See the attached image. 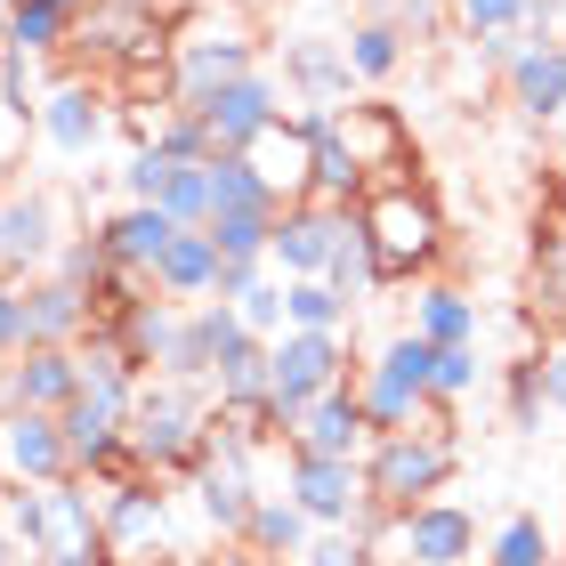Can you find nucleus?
Returning <instances> with one entry per match:
<instances>
[{"label": "nucleus", "instance_id": "obj_53", "mask_svg": "<svg viewBox=\"0 0 566 566\" xmlns=\"http://www.w3.org/2000/svg\"><path fill=\"white\" fill-rule=\"evenodd\" d=\"M65 9H73V17H90V9H97V0H65Z\"/></svg>", "mask_w": 566, "mask_h": 566}, {"label": "nucleus", "instance_id": "obj_27", "mask_svg": "<svg viewBox=\"0 0 566 566\" xmlns=\"http://www.w3.org/2000/svg\"><path fill=\"white\" fill-rule=\"evenodd\" d=\"M348 73H356V82H397V73H405V57H413V49H405V33H397V24L389 17H365V24H348Z\"/></svg>", "mask_w": 566, "mask_h": 566}, {"label": "nucleus", "instance_id": "obj_51", "mask_svg": "<svg viewBox=\"0 0 566 566\" xmlns=\"http://www.w3.org/2000/svg\"><path fill=\"white\" fill-rule=\"evenodd\" d=\"M9 494V485H0ZM0 566H17V534H9V502H0Z\"/></svg>", "mask_w": 566, "mask_h": 566}, {"label": "nucleus", "instance_id": "obj_37", "mask_svg": "<svg viewBox=\"0 0 566 566\" xmlns=\"http://www.w3.org/2000/svg\"><path fill=\"white\" fill-rule=\"evenodd\" d=\"M219 243V260H268V235H275V211H211L202 219Z\"/></svg>", "mask_w": 566, "mask_h": 566}, {"label": "nucleus", "instance_id": "obj_45", "mask_svg": "<svg viewBox=\"0 0 566 566\" xmlns=\"http://www.w3.org/2000/svg\"><path fill=\"white\" fill-rule=\"evenodd\" d=\"M0 106H33L41 114V90H33V57L17 41H0Z\"/></svg>", "mask_w": 566, "mask_h": 566}, {"label": "nucleus", "instance_id": "obj_34", "mask_svg": "<svg viewBox=\"0 0 566 566\" xmlns=\"http://www.w3.org/2000/svg\"><path fill=\"white\" fill-rule=\"evenodd\" d=\"M373 558H380V534L365 518H348V526H316L292 566H373Z\"/></svg>", "mask_w": 566, "mask_h": 566}, {"label": "nucleus", "instance_id": "obj_30", "mask_svg": "<svg viewBox=\"0 0 566 566\" xmlns=\"http://www.w3.org/2000/svg\"><path fill=\"white\" fill-rule=\"evenodd\" d=\"M307 534H316V518H307L292 494H260V502H251V526H243V543H251V551H268V558H300Z\"/></svg>", "mask_w": 566, "mask_h": 566}, {"label": "nucleus", "instance_id": "obj_35", "mask_svg": "<svg viewBox=\"0 0 566 566\" xmlns=\"http://www.w3.org/2000/svg\"><path fill=\"white\" fill-rule=\"evenodd\" d=\"M485 566H558V543L551 526L534 518V510H518V518L494 526V543H485Z\"/></svg>", "mask_w": 566, "mask_h": 566}, {"label": "nucleus", "instance_id": "obj_39", "mask_svg": "<svg viewBox=\"0 0 566 566\" xmlns=\"http://www.w3.org/2000/svg\"><path fill=\"white\" fill-rule=\"evenodd\" d=\"M163 211H170L178 227H202V219H211V154H202V163H178V170H170Z\"/></svg>", "mask_w": 566, "mask_h": 566}, {"label": "nucleus", "instance_id": "obj_16", "mask_svg": "<svg viewBox=\"0 0 566 566\" xmlns=\"http://www.w3.org/2000/svg\"><path fill=\"white\" fill-rule=\"evenodd\" d=\"M0 380H9V405L65 413L73 389H82V340L73 348H17V356H0Z\"/></svg>", "mask_w": 566, "mask_h": 566}, {"label": "nucleus", "instance_id": "obj_36", "mask_svg": "<svg viewBox=\"0 0 566 566\" xmlns=\"http://www.w3.org/2000/svg\"><path fill=\"white\" fill-rule=\"evenodd\" d=\"M502 413H510V429H518V437H534V429H543V413H551L543 356H518V365L502 373Z\"/></svg>", "mask_w": 566, "mask_h": 566}, {"label": "nucleus", "instance_id": "obj_18", "mask_svg": "<svg viewBox=\"0 0 566 566\" xmlns=\"http://www.w3.org/2000/svg\"><path fill=\"white\" fill-rule=\"evenodd\" d=\"M90 292L73 275H57V268H41V275H24V324H33V348H73L90 332Z\"/></svg>", "mask_w": 566, "mask_h": 566}, {"label": "nucleus", "instance_id": "obj_46", "mask_svg": "<svg viewBox=\"0 0 566 566\" xmlns=\"http://www.w3.org/2000/svg\"><path fill=\"white\" fill-rule=\"evenodd\" d=\"M17 348H33V324H24V283L0 275V356H17Z\"/></svg>", "mask_w": 566, "mask_h": 566}, {"label": "nucleus", "instance_id": "obj_57", "mask_svg": "<svg viewBox=\"0 0 566 566\" xmlns=\"http://www.w3.org/2000/svg\"><path fill=\"white\" fill-rule=\"evenodd\" d=\"M243 9H268V0H243Z\"/></svg>", "mask_w": 566, "mask_h": 566}, {"label": "nucleus", "instance_id": "obj_13", "mask_svg": "<svg viewBox=\"0 0 566 566\" xmlns=\"http://www.w3.org/2000/svg\"><path fill=\"white\" fill-rule=\"evenodd\" d=\"M397 543H405V558H421V566H470L478 558V518L461 502L429 494L413 510H397Z\"/></svg>", "mask_w": 566, "mask_h": 566}, {"label": "nucleus", "instance_id": "obj_7", "mask_svg": "<svg viewBox=\"0 0 566 566\" xmlns=\"http://www.w3.org/2000/svg\"><path fill=\"white\" fill-rule=\"evenodd\" d=\"M356 380V405H365L373 429H405L429 413V340L421 332H397L380 356H365V365L348 373Z\"/></svg>", "mask_w": 566, "mask_h": 566}, {"label": "nucleus", "instance_id": "obj_44", "mask_svg": "<svg viewBox=\"0 0 566 566\" xmlns=\"http://www.w3.org/2000/svg\"><path fill=\"white\" fill-rule=\"evenodd\" d=\"M33 130H41L33 106H0V187L24 170V146H33Z\"/></svg>", "mask_w": 566, "mask_h": 566}, {"label": "nucleus", "instance_id": "obj_32", "mask_svg": "<svg viewBox=\"0 0 566 566\" xmlns=\"http://www.w3.org/2000/svg\"><path fill=\"white\" fill-rule=\"evenodd\" d=\"M211 211H283V195L251 170V154H211Z\"/></svg>", "mask_w": 566, "mask_h": 566}, {"label": "nucleus", "instance_id": "obj_4", "mask_svg": "<svg viewBox=\"0 0 566 566\" xmlns=\"http://www.w3.org/2000/svg\"><path fill=\"white\" fill-rule=\"evenodd\" d=\"M9 534L17 551L57 558V566H106V526H97L90 478H49V485H9Z\"/></svg>", "mask_w": 566, "mask_h": 566}, {"label": "nucleus", "instance_id": "obj_38", "mask_svg": "<svg viewBox=\"0 0 566 566\" xmlns=\"http://www.w3.org/2000/svg\"><path fill=\"white\" fill-rule=\"evenodd\" d=\"M470 389H478V340L429 348V405H461Z\"/></svg>", "mask_w": 566, "mask_h": 566}, {"label": "nucleus", "instance_id": "obj_9", "mask_svg": "<svg viewBox=\"0 0 566 566\" xmlns=\"http://www.w3.org/2000/svg\"><path fill=\"white\" fill-rule=\"evenodd\" d=\"M283 494H292V502H300L316 526H348L356 510H365V461L283 446Z\"/></svg>", "mask_w": 566, "mask_h": 566}, {"label": "nucleus", "instance_id": "obj_29", "mask_svg": "<svg viewBox=\"0 0 566 566\" xmlns=\"http://www.w3.org/2000/svg\"><path fill=\"white\" fill-rule=\"evenodd\" d=\"M324 283H332V292H348V300H365V292H380V268H373V235H365V219H356V202L340 211V235H332V260H324Z\"/></svg>", "mask_w": 566, "mask_h": 566}, {"label": "nucleus", "instance_id": "obj_21", "mask_svg": "<svg viewBox=\"0 0 566 566\" xmlns=\"http://www.w3.org/2000/svg\"><path fill=\"white\" fill-rule=\"evenodd\" d=\"M97 235H106V251H114L130 275H154V260H163L170 235H178V219L163 211V202H122V211L97 219Z\"/></svg>", "mask_w": 566, "mask_h": 566}, {"label": "nucleus", "instance_id": "obj_50", "mask_svg": "<svg viewBox=\"0 0 566 566\" xmlns=\"http://www.w3.org/2000/svg\"><path fill=\"white\" fill-rule=\"evenodd\" d=\"M558 17H566V0H526V33H551Z\"/></svg>", "mask_w": 566, "mask_h": 566}, {"label": "nucleus", "instance_id": "obj_28", "mask_svg": "<svg viewBox=\"0 0 566 566\" xmlns=\"http://www.w3.org/2000/svg\"><path fill=\"white\" fill-rule=\"evenodd\" d=\"M340 138H348V154H356L373 178L405 163V130H397L389 106H340Z\"/></svg>", "mask_w": 566, "mask_h": 566}, {"label": "nucleus", "instance_id": "obj_56", "mask_svg": "<svg viewBox=\"0 0 566 566\" xmlns=\"http://www.w3.org/2000/svg\"><path fill=\"white\" fill-rule=\"evenodd\" d=\"M0 24H9V0H0Z\"/></svg>", "mask_w": 566, "mask_h": 566}, {"label": "nucleus", "instance_id": "obj_24", "mask_svg": "<svg viewBox=\"0 0 566 566\" xmlns=\"http://www.w3.org/2000/svg\"><path fill=\"white\" fill-rule=\"evenodd\" d=\"M243 154H251V170H260L283 202H292V195H307V130H300V114H292V122L275 114V122H268V130L251 138Z\"/></svg>", "mask_w": 566, "mask_h": 566}, {"label": "nucleus", "instance_id": "obj_5", "mask_svg": "<svg viewBox=\"0 0 566 566\" xmlns=\"http://www.w3.org/2000/svg\"><path fill=\"white\" fill-rule=\"evenodd\" d=\"M356 356H348V332H307V324H283L268 340V405H260V446H283L300 429V413L316 405L332 380H348Z\"/></svg>", "mask_w": 566, "mask_h": 566}, {"label": "nucleus", "instance_id": "obj_10", "mask_svg": "<svg viewBox=\"0 0 566 566\" xmlns=\"http://www.w3.org/2000/svg\"><path fill=\"white\" fill-rule=\"evenodd\" d=\"M195 114H202V130H211V154H243V146L283 114V82L251 65V73H235V82L202 90V97H195Z\"/></svg>", "mask_w": 566, "mask_h": 566}, {"label": "nucleus", "instance_id": "obj_23", "mask_svg": "<svg viewBox=\"0 0 566 566\" xmlns=\"http://www.w3.org/2000/svg\"><path fill=\"white\" fill-rule=\"evenodd\" d=\"M526 316H543L551 332H566V211H551L534 227V260H526Z\"/></svg>", "mask_w": 566, "mask_h": 566}, {"label": "nucleus", "instance_id": "obj_31", "mask_svg": "<svg viewBox=\"0 0 566 566\" xmlns=\"http://www.w3.org/2000/svg\"><path fill=\"white\" fill-rule=\"evenodd\" d=\"M283 324L348 332V324H356V300H348V292H332L324 275H283Z\"/></svg>", "mask_w": 566, "mask_h": 566}, {"label": "nucleus", "instance_id": "obj_17", "mask_svg": "<svg viewBox=\"0 0 566 566\" xmlns=\"http://www.w3.org/2000/svg\"><path fill=\"white\" fill-rule=\"evenodd\" d=\"M283 90H292L300 106H340V97L356 90L348 49L332 33H292V41H283Z\"/></svg>", "mask_w": 566, "mask_h": 566}, {"label": "nucleus", "instance_id": "obj_6", "mask_svg": "<svg viewBox=\"0 0 566 566\" xmlns=\"http://www.w3.org/2000/svg\"><path fill=\"white\" fill-rule=\"evenodd\" d=\"M97 526H106V566H170V494L163 478L122 470L97 485Z\"/></svg>", "mask_w": 566, "mask_h": 566}, {"label": "nucleus", "instance_id": "obj_52", "mask_svg": "<svg viewBox=\"0 0 566 566\" xmlns=\"http://www.w3.org/2000/svg\"><path fill=\"white\" fill-rule=\"evenodd\" d=\"M373 566H421V558H405V551H397V558H373Z\"/></svg>", "mask_w": 566, "mask_h": 566}, {"label": "nucleus", "instance_id": "obj_19", "mask_svg": "<svg viewBox=\"0 0 566 566\" xmlns=\"http://www.w3.org/2000/svg\"><path fill=\"white\" fill-rule=\"evenodd\" d=\"M41 138L65 154V163H90L97 146H106V97L90 82H57L41 90Z\"/></svg>", "mask_w": 566, "mask_h": 566}, {"label": "nucleus", "instance_id": "obj_12", "mask_svg": "<svg viewBox=\"0 0 566 566\" xmlns=\"http://www.w3.org/2000/svg\"><path fill=\"white\" fill-rule=\"evenodd\" d=\"M73 478V446L57 413H33V405H9L0 413V485H49Z\"/></svg>", "mask_w": 566, "mask_h": 566}, {"label": "nucleus", "instance_id": "obj_41", "mask_svg": "<svg viewBox=\"0 0 566 566\" xmlns=\"http://www.w3.org/2000/svg\"><path fill=\"white\" fill-rule=\"evenodd\" d=\"M170 170H178V163H170V154H163V146L146 138V146L130 154V163H122V195H130V202H163V187H170Z\"/></svg>", "mask_w": 566, "mask_h": 566}, {"label": "nucleus", "instance_id": "obj_49", "mask_svg": "<svg viewBox=\"0 0 566 566\" xmlns=\"http://www.w3.org/2000/svg\"><path fill=\"white\" fill-rule=\"evenodd\" d=\"M219 566H292V558H268V551H251V543H219Z\"/></svg>", "mask_w": 566, "mask_h": 566}, {"label": "nucleus", "instance_id": "obj_15", "mask_svg": "<svg viewBox=\"0 0 566 566\" xmlns=\"http://www.w3.org/2000/svg\"><path fill=\"white\" fill-rule=\"evenodd\" d=\"M502 90L526 122H558L566 114V41L558 33H526V49L502 65Z\"/></svg>", "mask_w": 566, "mask_h": 566}, {"label": "nucleus", "instance_id": "obj_40", "mask_svg": "<svg viewBox=\"0 0 566 566\" xmlns=\"http://www.w3.org/2000/svg\"><path fill=\"white\" fill-rule=\"evenodd\" d=\"M154 146H163L170 163H202V154H211V130H202L195 106H163L154 114Z\"/></svg>", "mask_w": 566, "mask_h": 566}, {"label": "nucleus", "instance_id": "obj_11", "mask_svg": "<svg viewBox=\"0 0 566 566\" xmlns=\"http://www.w3.org/2000/svg\"><path fill=\"white\" fill-rule=\"evenodd\" d=\"M57 243H65L57 195H41V187H9V195H0V275H9V283L41 275L49 260H57Z\"/></svg>", "mask_w": 566, "mask_h": 566}, {"label": "nucleus", "instance_id": "obj_1", "mask_svg": "<svg viewBox=\"0 0 566 566\" xmlns=\"http://www.w3.org/2000/svg\"><path fill=\"white\" fill-rule=\"evenodd\" d=\"M202 429H211V389H202V380L146 373L138 397H130V413H122V437H130V470H146V478H195Z\"/></svg>", "mask_w": 566, "mask_h": 566}, {"label": "nucleus", "instance_id": "obj_54", "mask_svg": "<svg viewBox=\"0 0 566 566\" xmlns=\"http://www.w3.org/2000/svg\"><path fill=\"white\" fill-rule=\"evenodd\" d=\"M122 9H163V0H122Z\"/></svg>", "mask_w": 566, "mask_h": 566}, {"label": "nucleus", "instance_id": "obj_47", "mask_svg": "<svg viewBox=\"0 0 566 566\" xmlns=\"http://www.w3.org/2000/svg\"><path fill=\"white\" fill-rule=\"evenodd\" d=\"M260 275H268V260H219V275H211V300H243Z\"/></svg>", "mask_w": 566, "mask_h": 566}, {"label": "nucleus", "instance_id": "obj_55", "mask_svg": "<svg viewBox=\"0 0 566 566\" xmlns=\"http://www.w3.org/2000/svg\"><path fill=\"white\" fill-rule=\"evenodd\" d=\"M24 566H57V558H33V551H24Z\"/></svg>", "mask_w": 566, "mask_h": 566}, {"label": "nucleus", "instance_id": "obj_8", "mask_svg": "<svg viewBox=\"0 0 566 566\" xmlns=\"http://www.w3.org/2000/svg\"><path fill=\"white\" fill-rule=\"evenodd\" d=\"M260 65V41L243 24H195V33L170 41V106H195L202 90L235 82V73Z\"/></svg>", "mask_w": 566, "mask_h": 566}, {"label": "nucleus", "instance_id": "obj_26", "mask_svg": "<svg viewBox=\"0 0 566 566\" xmlns=\"http://www.w3.org/2000/svg\"><path fill=\"white\" fill-rule=\"evenodd\" d=\"M82 33V17L65 9V0H9V24H0V41H17L24 57H49V49H65Z\"/></svg>", "mask_w": 566, "mask_h": 566}, {"label": "nucleus", "instance_id": "obj_3", "mask_svg": "<svg viewBox=\"0 0 566 566\" xmlns=\"http://www.w3.org/2000/svg\"><path fill=\"white\" fill-rule=\"evenodd\" d=\"M373 235V268H380V292L389 283H421L437 260H446V211L413 187V178H373L365 202H356Z\"/></svg>", "mask_w": 566, "mask_h": 566}, {"label": "nucleus", "instance_id": "obj_48", "mask_svg": "<svg viewBox=\"0 0 566 566\" xmlns=\"http://www.w3.org/2000/svg\"><path fill=\"white\" fill-rule=\"evenodd\" d=\"M543 380H551V413H566V332L543 348Z\"/></svg>", "mask_w": 566, "mask_h": 566}, {"label": "nucleus", "instance_id": "obj_33", "mask_svg": "<svg viewBox=\"0 0 566 566\" xmlns=\"http://www.w3.org/2000/svg\"><path fill=\"white\" fill-rule=\"evenodd\" d=\"M373 17H389L397 33H405V49H437V41L461 33L453 0H373Z\"/></svg>", "mask_w": 566, "mask_h": 566}, {"label": "nucleus", "instance_id": "obj_42", "mask_svg": "<svg viewBox=\"0 0 566 566\" xmlns=\"http://www.w3.org/2000/svg\"><path fill=\"white\" fill-rule=\"evenodd\" d=\"M461 33H526V0H453Z\"/></svg>", "mask_w": 566, "mask_h": 566}, {"label": "nucleus", "instance_id": "obj_25", "mask_svg": "<svg viewBox=\"0 0 566 566\" xmlns=\"http://www.w3.org/2000/svg\"><path fill=\"white\" fill-rule=\"evenodd\" d=\"M405 332H421L429 348L478 340V300L461 292V283H421V292H413V324H405Z\"/></svg>", "mask_w": 566, "mask_h": 566}, {"label": "nucleus", "instance_id": "obj_43", "mask_svg": "<svg viewBox=\"0 0 566 566\" xmlns=\"http://www.w3.org/2000/svg\"><path fill=\"white\" fill-rule=\"evenodd\" d=\"M227 307H235V316H243V332H260V340H275V332H283V283H251V292L243 300H227Z\"/></svg>", "mask_w": 566, "mask_h": 566}, {"label": "nucleus", "instance_id": "obj_22", "mask_svg": "<svg viewBox=\"0 0 566 566\" xmlns=\"http://www.w3.org/2000/svg\"><path fill=\"white\" fill-rule=\"evenodd\" d=\"M211 275H219V243H211V227H178L170 251L154 260V292L178 300V307H195V300H211Z\"/></svg>", "mask_w": 566, "mask_h": 566}, {"label": "nucleus", "instance_id": "obj_14", "mask_svg": "<svg viewBox=\"0 0 566 566\" xmlns=\"http://www.w3.org/2000/svg\"><path fill=\"white\" fill-rule=\"evenodd\" d=\"M332 235H340V202L292 195V202L275 211V235H268V268H283V275H324V260H332Z\"/></svg>", "mask_w": 566, "mask_h": 566}, {"label": "nucleus", "instance_id": "obj_2", "mask_svg": "<svg viewBox=\"0 0 566 566\" xmlns=\"http://www.w3.org/2000/svg\"><path fill=\"white\" fill-rule=\"evenodd\" d=\"M365 461V502L373 510H413L429 494H446L453 470H461V446H453V421H446V405L421 421H405V429H373V446L356 453Z\"/></svg>", "mask_w": 566, "mask_h": 566}, {"label": "nucleus", "instance_id": "obj_20", "mask_svg": "<svg viewBox=\"0 0 566 566\" xmlns=\"http://www.w3.org/2000/svg\"><path fill=\"white\" fill-rule=\"evenodd\" d=\"M283 446H307V453H365L373 446V421H365V405H356V380H332V389L300 413V429L283 437Z\"/></svg>", "mask_w": 566, "mask_h": 566}]
</instances>
